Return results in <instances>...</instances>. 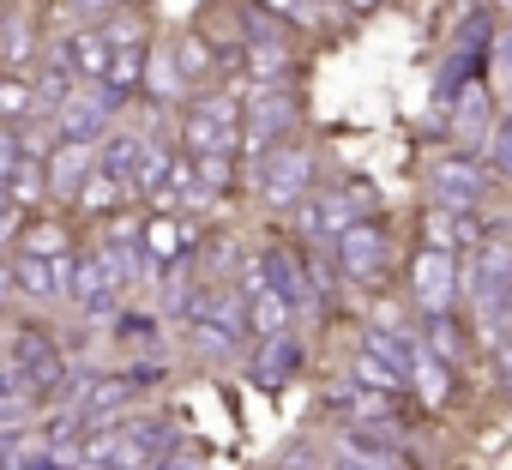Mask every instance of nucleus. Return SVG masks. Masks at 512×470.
<instances>
[{"mask_svg":"<svg viewBox=\"0 0 512 470\" xmlns=\"http://www.w3.org/2000/svg\"><path fill=\"white\" fill-rule=\"evenodd\" d=\"M7 205H13V193H7V181H0V217H7Z\"/></svg>","mask_w":512,"mask_h":470,"instance_id":"38","label":"nucleus"},{"mask_svg":"<svg viewBox=\"0 0 512 470\" xmlns=\"http://www.w3.org/2000/svg\"><path fill=\"white\" fill-rule=\"evenodd\" d=\"M344 223H356V205H350L344 193H326V199L308 211V229H314V235H338Z\"/></svg>","mask_w":512,"mask_h":470,"instance_id":"18","label":"nucleus"},{"mask_svg":"<svg viewBox=\"0 0 512 470\" xmlns=\"http://www.w3.org/2000/svg\"><path fill=\"white\" fill-rule=\"evenodd\" d=\"M121 193H127L121 181H109L103 169H91V175H85V187H79V205H91V211H109Z\"/></svg>","mask_w":512,"mask_h":470,"instance_id":"29","label":"nucleus"},{"mask_svg":"<svg viewBox=\"0 0 512 470\" xmlns=\"http://www.w3.org/2000/svg\"><path fill=\"white\" fill-rule=\"evenodd\" d=\"M115 326H121V338H145V332H151V320H145V314H121Z\"/></svg>","mask_w":512,"mask_h":470,"instance_id":"35","label":"nucleus"},{"mask_svg":"<svg viewBox=\"0 0 512 470\" xmlns=\"http://www.w3.org/2000/svg\"><path fill=\"white\" fill-rule=\"evenodd\" d=\"M290 368H296V344L290 338H272L266 356H260V368H253V380H260V386H284Z\"/></svg>","mask_w":512,"mask_h":470,"instance_id":"19","label":"nucleus"},{"mask_svg":"<svg viewBox=\"0 0 512 470\" xmlns=\"http://www.w3.org/2000/svg\"><path fill=\"white\" fill-rule=\"evenodd\" d=\"M169 151H139V163H133V181L127 187H139V193H157L163 187V175H169Z\"/></svg>","mask_w":512,"mask_h":470,"instance_id":"26","label":"nucleus"},{"mask_svg":"<svg viewBox=\"0 0 512 470\" xmlns=\"http://www.w3.org/2000/svg\"><path fill=\"white\" fill-rule=\"evenodd\" d=\"M434 362H446V368H458L464 362V332L446 320V314H428V344H422Z\"/></svg>","mask_w":512,"mask_h":470,"instance_id":"16","label":"nucleus"},{"mask_svg":"<svg viewBox=\"0 0 512 470\" xmlns=\"http://www.w3.org/2000/svg\"><path fill=\"white\" fill-rule=\"evenodd\" d=\"M0 404H31V386L19 380V368H0Z\"/></svg>","mask_w":512,"mask_h":470,"instance_id":"33","label":"nucleus"},{"mask_svg":"<svg viewBox=\"0 0 512 470\" xmlns=\"http://www.w3.org/2000/svg\"><path fill=\"white\" fill-rule=\"evenodd\" d=\"M31 115V85L25 79H0V121H25Z\"/></svg>","mask_w":512,"mask_h":470,"instance_id":"30","label":"nucleus"},{"mask_svg":"<svg viewBox=\"0 0 512 470\" xmlns=\"http://www.w3.org/2000/svg\"><path fill=\"white\" fill-rule=\"evenodd\" d=\"M187 169H193L199 193H229V181H235V163L229 157H193Z\"/></svg>","mask_w":512,"mask_h":470,"instance_id":"24","label":"nucleus"},{"mask_svg":"<svg viewBox=\"0 0 512 470\" xmlns=\"http://www.w3.org/2000/svg\"><path fill=\"white\" fill-rule=\"evenodd\" d=\"M73 91H79V85H73V73H67V67H55V73H43V85L31 91V109H49V115H55Z\"/></svg>","mask_w":512,"mask_h":470,"instance_id":"23","label":"nucleus"},{"mask_svg":"<svg viewBox=\"0 0 512 470\" xmlns=\"http://www.w3.org/2000/svg\"><path fill=\"white\" fill-rule=\"evenodd\" d=\"M488 127H494V121H488V97H482V91H470V97L458 103V133H464V145H476Z\"/></svg>","mask_w":512,"mask_h":470,"instance_id":"25","label":"nucleus"},{"mask_svg":"<svg viewBox=\"0 0 512 470\" xmlns=\"http://www.w3.org/2000/svg\"><path fill=\"white\" fill-rule=\"evenodd\" d=\"M308 181H314V157H308L302 145H266V151H260V193H266L272 205L302 199Z\"/></svg>","mask_w":512,"mask_h":470,"instance_id":"3","label":"nucleus"},{"mask_svg":"<svg viewBox=\"0 0 512 470\" xmlns=\"http://www.w3.org/2000/svg\"><path fill=\"white\" fill-rule=\"evenodd\" d=\"M266 7H290V0H266Z\"/></svg>","mask_w":512,"mask_h":470,"instance_id":"39","label":"nucleus"},{"mask_svg":"<svg viewBox=\"0 0 512 470\" xmlns=\"http://www.w3.org/2000/svg\"><path fill=\"white\" fill-rule=\"evenodd\" d=\"M61 67H67L73 79H97V85H103V73H109V31H79V37L61 49Z\"/></svg>","mask_w":512,"mask_h":470,"instance_id":"13","label":"nucleus"},{"mask_svg":"<svg viewBox=\"0 0 512 470\" xmlns=\"http://www.w3.org/2000/svg\"><path fill=\"white\" fill-rule=\"evenodd\" d=\"M410 296H416V308H422V314H446V308H452V296H458V260L428 248V254L416 260V284H410Z\"/></svg>","mask_w":512,"mask_h":470,"instance_id":"7","label":"nucleus"},{"mask_svg":"<svg viewBox=\"0 0 512 470\" xmlns=\"http://www.w3.org/2000/svg\"><path fill=\"white\" fill-rule=\"evenodd\" d=\"M19 157H25V145H19L13 133H0V181H7V175L19 169Z\"/></svg>","mask_w":512,"mask_h":470,"instance_id":"34","label":"nucleus"},{"mask_svg":"<svg viewBox=\"0 0 512 470\" xmlns=\"http://www.w3.org/2000/svg\"><path fill=\"white\" fill-rule=\"evenodd\" d=\"M79 13H109V7H121V0H73Z\"/></svg>","mask_w":512,"mask_h":470,"instance_id":"36","label":"nucleus"},{"mask_svg":"<svg viewBox=\"0 0 512 470\" xmlns=\"http://www.w3.org/2000/svg\"><path fill=\"white\" fill-rule=\"evenodd\" d=\"M139 151H145V139L139 133H109V145H103V157H97V169L109 175V181H133V163H139Z\"/></svg>","mask_w":512,"mask_h":470,"instance_id":"15","label":"nucleus"},{"mask_svg":"<svg viewBox=\"0 0 512 470\" xmlns=\"http://www.w3.org/2000/svg\"><path fill=\"white\" fill-rule=\"evenodd\" d=\"M13 362H19V380L31 386V392H55L61 380H67V356L55 350V338L49 332H19V344H13Z\"/></svg>","mask_w":512,"mask_h":470,"instance_id":"5","label":"nucleus"},{"mask_svg":"<svg viewBox=\"0 0 512 470\" xmlns=\"http://www.w3.org/2000/svg\"><path fill=\"white\" fill-rule=\"evenodd\" d=\"M0 61H31V31H25V19H7L0 25Z\"/></svg>","mask_w":512,"mask_h":470,"instance_id":"31","label":"nucleus"},{"mask_svg":"<svg viewBox=\"0 0 512 470\" xmlns=\"http://www.w3.org/2000/svg\"><path fill=\"white\" fill-rule=\"evenodd\" d=\"M85 175H91V145L61 139V145H55V157H49V169H43V187H49V193H61V199H79Z\"/></svg>","mask_w":512,"mask_h":470,"instance_id":"10","label":"nucleus"},{"mask_svg":"<svg viewBox=\"0 0 512 470\" xmlns=\"http://www.w3.org/2000/svg\"><path fill=\"white\" fill-rule=\"evenodd\" d=\"M67 296H73L85 314H109L121 290L103 278V266H97V260H79V266H67Z\"/></svg>","mask_w":512,"mask_h":470,"instance_id":"12","label":"nucleus"},{"mask_svg":"<svg viewBox=\"0 0 512 470\" xmlns=\"http://www.w3.org/2000/svg\"><path fill=\"white\" fill-rule=\"evenodd\" d=\"M139 85H151V97H175L181 91V73H175V61L169 55H145V73H139Z\"/></svg>","mask_w":512,"mask_h":470,"instance_id":"22","label":"nucleus"},{"mask_svg":"<svg viewBox=\"0 0 512 470\" xmlns=\"http://www.w3.org/2000/svg\"><path fill=\"white\" fill-rule=\"evenodd\" d=\"M356 386H362V392H398V386H404V374H392L380 356H368V350H362V362H356Z\"/></svg>","mask_w":512,"mask_h":470,"instance_id":"28","label":"nucleus"},{"mask_svg":"<svg viewBox=\"0 0 512 470\" xmlns=\"http://www.w3.org/2000/svg\"><path fill=\"white\" fill-rule=\"evenodd\" d=\"M67 266H73V260H31V254H25V260L13 266V290H31L37 302H43V296H61Z\"/></svg>","mask_w":512,"mask_h":470,"instance_id":"14","label":"nucleus"},{"mask_svg":"<svg viewBox=\"0 0 512 470\" xmlns=\"http://www.w3.org/2000/svg\"><path fill=\"white\" fill-rule=\"evenodd\" d=\"M488 181H494V175H488L476 157H464V151H458V157H440V163L428 169V187H434V199H440L446 211H476V199L488 193Z\"/></svg>","mask_w":512,"mask_h":470,"instance_id":"4","label":"nucleus"},{"mask_svg":"<svg viewBox=\"0 0 512 470\" xmlns=\"http://www.w3.org/2000/svg\"><path fill=\"white\" fill-rule=\"evenodd\" d=\"M241 332H253L260 344H272V338H284L290 332V302L278 296V290H247V314H241Z\"/></svg>","mask_w":512,"mask_h":470,"instance_id":"11","label":"nucleus"},{"mask_svg":"<svg viewBox=\"0 0 512 470\" xmlns=\"http://www.w3.org/2000/svg\"><path fill=\"white\" fill-rule=\"evenodd\" d=\"M0 470H67L49 446H31V440H7V452H0Z\"/></svg>","mask_w":512,"mask_h":470,"instance_id":"17","label":"nucleus"},{"mask_svg":"<svg viewBox=\"0 0 512 470\" xmlns=\"http://www.w3.org/2000/svg\"><path fill=\"white\" fill-rule=\"evenodd\" d=\"M25 254H31V260H67V223H37V229H25Z\"/></svg>","mask_w":512,"mask_h":470,"instance_id":"20","label":"nucleus"},{"mask_svg":"<svg viewBox=\"0 0 512 470\" xmlns=\"http://www.w3.org/2000/svg\"><path fill=\"white\" fill-rule=\"evenodd\" d=\"M332 242H338V266L350 272V278H380V266H386V235L374 229V223H344L338 235H332Z\"/></svg>","mask_w":512,"mask_h":470,"instance_id":"6","label":"nucleus"},{"mask_svg":"<svg viewBox=\"0 0 512 470\" xmlns=\"http://www.w3.org/2000/svg\"><path fill=\"white\" fill-rule=\"evenodd\" d=\"M181 139H187L193 157H229V151L241 145V133H235V103H229V97H205L199 109H187Z\"/></svg>","mask_w":512,"mask_h":470,"instance_id":"2","label":"nucleus"},{"mask_svg":"<svg viewBox=\"0 0 512 470\" xmlns=\"http://www.w3.org/2000/svg\"><path fill=\"white\" fill-rule=\"evenodd\" d=\"M410 350H416V344H404V338H392L386 326H380V332H368V356H380V362H386L392 374H404V368H410Z\"/></svg>","mask_w":512,"mask_h":470,"instance_id":"27","label":"nucleus"},{"mask_svg":"<svg viewBox=\"0 0 512 470\" xmlns=\"http://www.w3.org/2000/svg\"><path fill=\"white\" fill-rule=\"evenodd\" d=\"M296 127V97L290 91H272V85H260V91H247V109H235V133L247 139V145H272V139H284Z\"/></svg>","mask_w":512,"mask_h":470,"instance_id":"1","label":"nucleus"},{"mask_svg":"<svg viewBox=\"0 0 512 470\" xmlns=\"http://www.w3.org/2000/svg\"><path fill=\"white\" fill-rule=\"evenodd\" d=\"M139 248L151 266H187L193 260V223L187 217H151L145 235H139Z\"/></svg>","mask_w":512,"mask_h":470,"instance_id":"9","label":"nucleus"},{"mask_svg":"<svg viewBox=\"0 0 512 470\" xmlns=\"http://www.w3.org/2000/svg\"><path fill=\"white\" fill-rule=\"evenodd\" d=\"M169 61H175V73H181V79H187V73H205V67H211V55L199 49V37H181Z\"/></svg>","mask_w":512,"mask_h":470,"instance_id":"32","label":"nucleus"},{"mask_svg":"<svg viewBox=\"0 0 512 470\" xmlns=\"http://www.w3.org/2000/svg\"><path fill=\"white\" fill-rule=\"evenodd\" d=\"M404 374H416V380H422V398H428V404H440V398H446V362H434L422 344L410 350V368H404Z\"/></svg>","mask_w":512,"mask_h":470,"instance_id":"21","label":"nucleus"},{"mask_svg":"<svg viewBox=\"0 0 512 470\" xmlns=\"http://www.w3.org/2000/svg\"><path fill=\"white\" fill-rule=\"evenodd\" d=\"M0 296H13V272L7 266H0Z\"/></svg>","mask_w":512,"mask_h":470,"instance_id":"37","label":"nucleus"},{"mask_svg":"<svg viewBox=\"0 0 512 470\" xmlns=\"http://www.w3.org/2000/svg\"><path fill=\"white\" fill-rule=\"evenodd\" d=\"M115 103H121V97H109V91H73V97L55 109V115H61V139H79V145H91V139L109 127Z\"/></svg>","mask_w":512,"mask_h":470,"instance_id":"8","label":"nucleus"}]
</instances>
